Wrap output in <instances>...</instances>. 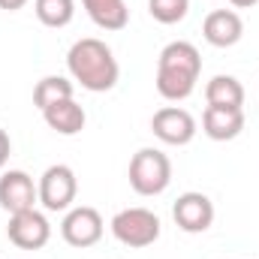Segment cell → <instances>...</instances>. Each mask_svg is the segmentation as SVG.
I'll return each mask as SVG.
<instances>
[{
	"mask_svg": "<svg viewBox=\"0 0 259 259\" xmlns=\"http://www.w3.org/2000/svg\"><path fill=\"white\" fill-rule=\"evenodd\" d=\"M66 69H69V78L78 81L91 94H106L121 78L115 52L103 39H94V36L72 42V49L66 52Z\"/></svg>",
	"mask_w": 259,
	"mask_h": 259,
	"instance_id": "obj_1",
	"label": "cell"
},
{
	"mask_svg": "<svg viewBox=\"0 0 259 259\" xmlns=\"http://www.w3.org/2000/svg\"><path fill=\"white\" fill-rule=\"evenodd\" d=\"M199 72H202V55L193 42H187V39L169 42L157 58V78H154L157 94L169 103L187 100L196 91Z\"/></svg>",
	"mask_w": 259,
	"mask_h": 259,
	"instance_id": "obj_2",
	"label": "cell"
},
{
	"mask_svg": "<svg viewBox=\"0 0 259 259\" xmlns=\"http://www.w3.org/2000/svg\"><path fill=\"white\" fill-rule=\"evenodd\" d=\"M127 178L139 196H160L172 184V160L160 148H139L130 160Z\"/></svg>",
	"mask_w": 259,
	"mask_h": 259,
	"instance_id": "obj_3",
	"label": "cell"
},
{
	"mask_svg": "<svg viewBox=\"0 0 259 259\" xmlns=\"http://www.w3.org/2000/svg\"><path fill=\"white\" fill-rule=\"evenodd\" d=\"M160 217L148 208H124L112 217V235L133 250L151 247L160 238Z\"/></svg>",
	"mask_w": 259,
	"mask_h": 259,
	"instance_id": "obj_4",
	"label": "cell"
},
{
	"mask_svg": "<svg viewBox=\"0 0 259 259\" xmlns=\"http://www.w3.org/2000/svg\"><path fill=\"white\" fill-rule=\"evenodd\" d=\"M36 190H39V202L46 211H69L78 196V178L69 166L55 163L42 172Z\"/></svg>",
	"mask_w": 259,
	"mask_h": 259,
	"instance_id": "obj_5",
	"label": "cell"
},
{
	"mask_svg": "<svg viewBox=\"0 0 259 259\" xmlns=\"http://www.w3.org/2000/svg\"><path fill=\"white\" fill-rule=\"evenodd\" d=\"M106 232V223H103V214L91 205H78V208H69L61 223V235L69 247H78V250H88L94 244H100Z\"/></svg>",
	"mask_w": 259,
	"mask_h": 259,
	"instance_id": "obj_6",
	"label": "cell"
},
{
	"mask_svg": "<svg viewBox=\"0 0 259 259\" xmlns=\"http://www.w3.org/2000/svg\"><path fill=\"white\" fill-rule=\"evenodd\" d=\"M6 238L18 247V250H42L52 241V223L42 211L30 208L21 214H9V226H6Z\"/></svg>",
	"mask_w": 259,
	"mask_h": 259,
	"instance_id": "obj_7",
	"label": "cell"
},
{
	"mask_svg": "<svg viewBox=\"0 0 259 259\" xmlns=\"http://www.w3.org/2000/svg\"><path fill=\"white\" fill-rule=\"evenodd\" d=\"M172 217L178 223L181 232L187 235H199V232H208L211 223H214V202L199 190H187L175 199L172 205Z\"/></svg>",
	"mask_w": 259,
	"mask_h": 259,
	"instance_id": "obj_8",
	"label": "cell"
},
{
	"mask_svg": "<svg viewBox=\"0 0 259 259\" xmlns=\"http://www.w3.org/2000/svg\"><path fill=\"white\" fill-rule=\"evenodd\" d=\"M151 130H154V136L163 142V145H190L196 136V118L187 112V109H181V106H163L160 112H154V118H151Z\"/></svg>",
	"mask_w": 259,
	"mask_h": 259,
	"instance_id": "obj_9",
	"label": "cell"
},
{
	"mask_svg": "<svg viewBox=\"0 0 259 259\" xmlns=\"http://www.w3.org/2000/svg\"><path fill=\"white\" fill-rule=\"evenodd\" d=\"M39 202V190L33 184V178L21 169H9L0 175V208L9 214H21L36 208Z\"/></svg>",
	"mask_w": 259,
	"mask_h": 259,
	"instance_id": "obj_10",
	"label": "cell"
},
{
	"mask_svg": "<svg viewBox=\"0 0 259 259\" xmlns=\"http://www.w3.org/2000/svg\"><path fill=\"white\" fill-rule=\"evenodd\" d=\"M202 36L214 49H232L244 36V21L235 9H214L202 21Z\"/></svg>",
	"mask_w": 259,
	"mask_h": 259,
	"instance_id": "obj_11",
	"label": "cell"
},
{
	"mask_svg": "<svg viewBox=\"0 0 259 259\" xmlns=\"http://www.w3.org/2000/svg\"><path fill=\"white\" fill-rule=\"evenodd\" d=\"M244 130V109H217L205 106L202 112V133L214 142H232Z\"/></svg>",
	"mask_w": 259,
	"mask_h": 259,
	"instance_id": "obj_12",
	"label": "cell"
},
{
	"mask_svg": "<svg viewBox=\"0 0 259 259\" xmlns=\"http://www.w3.org/2000/svg\"><path fill=\"white\" fill-rule=\"evenodd\" d=\"M81 6L100 30H124L130 21V9L124 0H81Z\"/></svg>",
	"mask_w": 259,
	"mask_h": 259,
	"instance_id": "obj_13",
	"label": "cell"
},
{
	"mask_svg": "<svg viewBox=\"0 0 259 259\" xmlns=\"http://www.w3.org/2000/svg\"><path fill=\"white\" fill-rule=\"evenodd\" d=\"M42 118H46L49 127L55 130V133H61V136H75V133H81V130H84V121H88L84 109H81L75 100H61V103L42 109Z\"/></svg>",
	"mask_w": 259,
	"mask_h": 259,
	"instance_id": "obj_14",
	"label": "cell"
},
{
	"mask_svg": "<svg viewBox=\"0 0 259 259\" xmlns=\"http://www.w3.org/2000/svg\"><path fill=\"white\" fill-rule=\"evenodd\" d=\"M205 103L217 109H244V88L235 75H214L205 84Z\"/></svg>",
	"mask_w": 259,
	"mask_h": 259,
	"instance_id": "obj_15",
	"label": "cell"
},
{
	"mask_svg": "<svg viewBox=\"0 0 259 259\" xmlns=\"http://www.w3.org/2000/svg\"><path fill=\"white\" fill-rule=\"evenodd\" d=\"M72 94H75V84L69 78H64V75H46L33 88V106L42 112V109H49V106H55L61 100H72Z\"/></svg>",
	"mask_w": 259,
	"mask_h": 259,
	"instance_id": "obj_16",
	"label": "cell"
},
{
	"mask_svg": "<svg viewBox=\"0 0 259 259\" xmlns=\"http://www.w3.org/2000/svg\"><path fill=\"white\" fill-rule=\"evenodd\" d=\"M33 12L46 27H66L75 18V0H33Z\"/></svg>",
	"mask_w": 259,
	"mask_h": 259,
	"instance_id": "obj_17",
	"label": "cell"
},
{
	"mask_svg": "<svg viewBox=\"0 0 259 259\" xmlns=\"http://www.w3.org/2000/svg\"><path fill=\"white\" fill-rule=\"evenodd\" d=\"M148 12L160 24H178L190 12V0H148Z\"/></svg>",
	"mask_w": 259,
	"mask_h": 259,
	"instance_id": "obj_18",
	"label": "cell"
},
{
	"mask_svg": "<svg viewBox=\"0 0 259 259\" xmlns=\"http://www.w3.org/2000/svg\"><path fill=\"white\" fill-rule=\"evenodd\" d=\"M9 154H12V139H9V133L0 127V169L9 163Z\"/></svg>",
	"mask_w": 259,
	"mask_h": 259,
	"instance_id": "obj_19",
	"label": "cell"
},
{
	"mask_svg": "<svg viewBox=\"0 0 259 259\" xmlns=\"http://www.w3.org/2000/svg\"><path fill=\"white\" fill-rule=\"evenodd\" d=\"M24 3H27V0H0V9H6V12H18Z\"/></svg>",
	"mask_w": 259,
	"mask_h": 259,
	"instance_id": "obj_20",
	"label": "cell"
},
{
	"mask_svg": "<svg viewBox=\"0 0 259 259\" xmlns=\"http://www.w3.org/2000/svg\"><path fill=\"white\" fill-rule=\"evenodd\" d=\"M229 3H232L235 9H250V6H256L259 0H229Z\"/></svg>",
	"mask_w": 259,
	"mask_h": 259,
	"instance_id": "obj_21",
	"label": "cell"
}]
</instances>
